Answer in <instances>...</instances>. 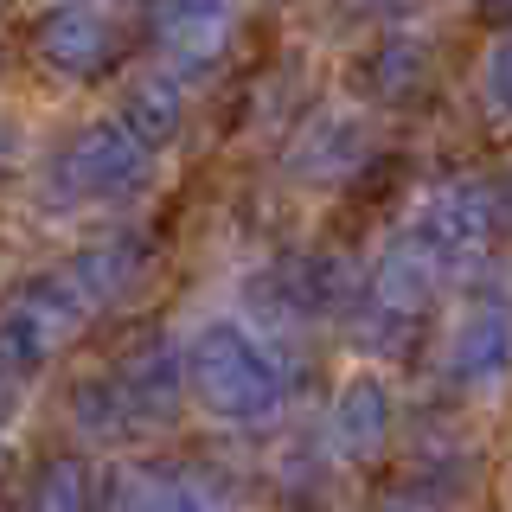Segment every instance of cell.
<instances>
[{"mask_svg":"<svg viewBox=\"0 0 512 512\" xmlns=\"http://www.w3.org/2000/svg\"><path fill=\"white\" fill-rule=\"evenodd\" d=\"M186 397L231 429H256L269 416H282L288 365L256 327L218 314L205 327H192V340H186Z\"/></svg>","mask_w":512,"mask_h":512,"instance_id":"6da1fadb","label":"cell"},{"mask_svg":"<svg viewBox=\"0 0 512 512\" xmlns=\"http://www.w3.org/2000/svg\"><path fill=\"white\" fill-rule=\"evenodd\" d=\"M148 180V148L128 128L109 122H84L52 148L45 160V199L58 212H84V205H116L128 192H141Z\"/></svg>","mask_w":512,"mask_h":512,"instance_id":"7a4b0ae2","label":"cell"},{"mask_svg":"<svg viewBox=\"0 0 512 512\" xmlns=\"http://www.w3.org/2000/svg\"><path fill=\"white\" fill-rule=\"evenodd\" d=\"M493 231H500V199H493V186L442 180V186H429L423 199H416V212H410V224H404L397 244H410L448 282V276H461L468 263L487 256Z\"/></svg>","mask_w":512,"mask_h":512,"instance_id":"3957f363","label":"cell"},{"mask_svg":"<svg viewBox=\"0 0 512 512\" xmlns=\"http://www.w3.org/2000/svg\"><path fill=\"white\" fill-rule=\"evenodd\" d=\"M84 320H96L90 295L71 282V269H45V276L20 282L7 301H0V365L7 372H39V365L58 359V346L71 340Z\"/></svg>","mask_w":512,"mask_h":512,"instance_id":"277c9868","label":"cell"},{"mask_svg":"<svg viewBox=\"0 0 512 512\" xmlns=\"http://www.w3.org/2000/svg\"><path fill=\"white\" fill-rule=\"evenodd\" d=\"M436 372L455 397H500L512 384V301L500 288H480L455 308Z\"/></svg>","mask_w":512,"mask_h":512,"instance_id":"5b68a950","label":"cell"},{"mask_svg":"<svg viewBox=\"0 0 512 512\" xmlns=\"http://www.w3.org/2000/svg\"><path fill=\"white\" fill-rule=\"evenodd\" d=\"M352 295V276L340 256L327 250H295V256H276L269 269H256L244 282V301L250 314L276 320V327H314V320L340 314Z\"/></svg>","mask_w":512,"mask_h":512,"instance_id":"8992f818","label":"cell"},{"mask_svg":"<svg viewBox=\"0 0 512 512\" xmlns=\"http://www.w3.org/2000/svg\"><path fill=\"white\" fill-rule=\"evenodd\" d=\"M32 52L58 77H71V84H96L122 58V26L96 0H58V7H45L32 20Z\"/></svg>","mask_w":512,"mask_h":512,"instance_id":"52a82bcc","label":"cell"},{"mask_svg":"<svg viewBox=\"0 0 512 512\" xmlns=\"http://www.w3.org/2000/svg\"><path fill=\"white\" fill-rule=\"evenodd\" d=\"M103 378H109V391L122 397V410H128L135 429L167 423L186 397V346H173L167 333H148V340H135Z\"/></svg>","mask_w":512,"mask_h":512,"instance_id":"ba28073f","label":"cell"},{"mask_svg":"<svg viewBox=\"0 0 512 512\" xmlns=\"http://www.w3.org/2000/svg\"><path fill=\"white\" fill-rule=\"evenodd\" d=\"M148 32L173 64L199 71V64L224 58L237 32V0H148Z\"/></svg>","mask_w":512,"mask_h":512,"instance_id":"9c48e42d","label":"cell"},{"mask_svg":"<svg viewBox=\"0 0 512 512\" xmlns=\"http://www.w3.org/2000/svg\"><path fill=\"white\" fill-rule=\"evenodd\" d=\"M384 442H391V391L372 372L346 378L340 397H333V455L372 461Z\"/></svg>","mask_w":512,"mask_h":512,"instance_id":"30bf717a","label":"cell"},{"mask_svg":"<svg viewBox=\"0 0 512 512\" xmlns=\"http://www.w3.org/2000/svg\"><path fill=\"white\" fill-rule=\"evenodd\" d=\"M365 160V128L346 116V109H327V116H314L308 128L295 135V154H288V167L301 173V180H320V186H340L352 167Z\"/></svg>","mask_w":512,"mask_h":512,"instance_id":"8fae6325","label":"cell"},{"mask_svg":"<svg viewBox=\"0 0 512 512\" xmlns=\"http://www.w3.org/2000/svg\"><path fill=\"white\" fill-rule=\"evenodd\" d=\"M352 84L372 96V103H416L429 90V45L410 39V32H391V39H378L359 58Z\"/></svg>","mask_w":512,"mask_h":512,"instance_id":"7c38bea8","label":"cell"},{"mask_svg":"<svg viewBox=\"0 0 512 512\" xmlns=\"http://www.w3.org/2000/svg\"><path fill=\"white\" fill-rule=\"evenodd\" d=\"M109 512H224V500L205 480L173 474V468H128L116 480Z\"/></svg>","mask_w":512,"mask_h":512,"instance_id":"4fadbf2b","label":"cell"},{"mask_svg":"<svg viewBox=\"0 0 512 512\" xmlns=\"http://www.w3.org/2000/svg\"><path fill=\"white\" fill-rule=\"evenodd\" d=\"M116 122L128 128V135L141 141V148H167L173 135H180V122H186V90L173 84L167 71H148V77H135V84L122 90V109H116Z\"/></svg>","mask_w":512,"mask_h":512,"instance_id":"5bb4252c","label":"cell"},{"mask_svg":"<svg viewBox=\"0 0 512 512\" xmlns=\"http://www.w3.org/2000/svg\"><path fill=\"white\" fill-rule=\"evenodd\" d=\"M141 263H148V244L141 237H103V244H90V250H77L71 263V282L90 295V308L103 314L109 301H122L128 288H135V276H141Z\"/></svg>","mask_w":512,"mask_h":512,"instance_id":"9a60e30c","label":"cell"},{"mask_svg":"<svg viewBox=\"0 0 512 512\" xmlns=\"http://www.w3.org/2000/svg\"><path fill=\"white\" fill-rule=\"evenodd\" d=\"M20 512H96V480L90 461L77 455H45L26 480V506Z\"/></svg>","mask_w":512,"mask_h":512,"instance_id":"2e32d148","label":"cell"},{"mask_svg":"<svg viewBox=\"0 0 512 512\" xmlns=\"http://www.w3.org/2000/svg\"><path fill=\"white\" fill-rule=\"evenodd\" d=\"M480 96H487V109L500 122H512V32H506V39H493L487 64H480Z\"/></svg>","mask_w":512,"mask_h":512,"instance_id":"e0dca14e","label":"cell"},{"mask_svg":"<svg viewBox=\"0 0 512 512\" xmlns=\"http://www.w3.org/2000/svg\"><path fill=\"white\" fill-rule=\"evenodd\" d=\"M365 512H448V506L436 500V493H423L416 480H397V487H384Z\"/></svg>","mask_w":512,"mask_h":512,"instance_id":"ac0fdd59","label":"cell"},{"mask_svg":"<svg viewBox=\"0 0 512 512\" xmlns=\"http://www.w3.org/2000/svg\"><path fill=\"white\" fill-rule=\"evenodd\" d=\"M410 0H346V13H365V20H391V13H404Z\"/></svg>","mask_w":512,"mask_h":512,"instance_id":"d6986e66","label":"cell"},{"mask_svg":"<svg viewBox=\"0 0 512 512\" xmlns=\"http://www.w3.org/2000/svg\"><path fill=\"white\" fill-rule=\"evenodd\" d=\"M480 20H487V26H512V0H480Z\"/></svg>","mask_w":512,"mask_h":512,"instance_id":"ffe728a7","label":"cell"},{"mask_svg":"<svg viewBox=\"0 0 512 512\" xmlns=\"http://www.w3.org/2000/svg\"><path fill=\"white\" fill-rule=\"evenodd\" d=\"M493 199H500V212H506V218H512V167H506V173H500V186H493Z\"/></svg>","mask_w":512,"mask_h":512,"instance_id":"44dd1931","label":"cell"},{"mask_svg":"<svg viewBox=\"0 0 512 512\" xmlns=\"http://www.w3.org/2000/svg\"><path fill=\"white\" fill-rule=\"evenodd\" d=\"M0 71H7V45H0Z\"/></svg>","mask_w":512,"mask_h":512,"instance_id":"7402d4cb","label":"cell"}]
</instances>
